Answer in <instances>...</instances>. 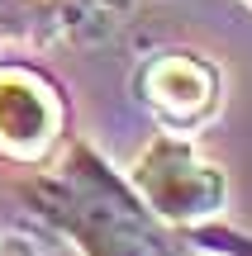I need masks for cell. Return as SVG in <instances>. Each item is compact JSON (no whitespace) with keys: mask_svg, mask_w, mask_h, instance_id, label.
Returning a JSON list of instances; mask_svg holds the SVG:
<instances>
[{"mask_svg":"<svg viewBox=\"0 0 252 256\" xmlns=\"http://www.w3.org/2000/svg\"><path fill=\"white\" fill-rule=\"evenodd\" d=\"M138 190L167 218H205L224 200L219 171L205 166L190 147H176V142L148 147V156L138 162Z\"/></svg>","mask_w":252,"mask_h":256,"instance_id":"cell-1","label":"cell"},{"mask_svg":"<svg viewBox=\"0 0 252 256\" xmlns=\"http://www.w3.org/2000/svg\"><path fill=\"white\" fill-rule=\"evenodd\" d=\"M57 128V104L34 76H0V147L15 156H34Z\"/></svg>","mask_w":252,"mask_h":256,"instance_id":"cell-2","label":"cell"},{"mask_svg":"<svg viewBox=\"0 0 252 256\" xmlns=\"http://www.w3.org/2000/svg\"><path fill=\"white\" fill-rule=\"evenodd\" d=\"M148 95H152L167 114L190 119V114H200V110L209 104L214 81H209V72H205L200 62H190V57H162V62L148 72Z\"/></svg>","mask_w":252,"mask_h":256,"instance_id":"cell-3","label":"cell"}]
</instances>
